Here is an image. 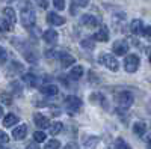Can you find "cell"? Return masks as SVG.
Returning a JSON list of instances; mask_svg holds the SVG:
<instances>
[{"label":"cell","instance_id":"1","mask_svg":"<svg viewBox=\"0 0 151 149\" xmlns=\"http://www.w3.org/2000/svg\"><path fill=\"white\" fill-rule=\"evenodd\" d=\"M20 8H21V23H23V26L26 29H32L35 26V21H36L33 8L29 3H23Z\"/></svg>","mask_w":151,"mask_h":149},{"label":"cell","instance_id":"2","mask_svg":"<svg viewBox=\"0 0 151 149\" xmlns=\"http://www.w3.org/2000/svg\"><path fill=\"white\" fill-rule=\"evenodd\" d=\"M98 63L103 65L104 68H107V69L112 71V72H116V71L119 69L118 60L115 59V56H112V54H109V53H101V54H100Z\"/></svg>","mask_w":151,"mask_h":149},{"label":"cell","instance_id":"3","mask_svg":"<svg viewBox=\"0 0 151 149\" xmlns=\"http://www.w3.org/2000/svg\"><path fill=\"white\" fill-rule=\"evenodd\" d=\"M64 107H65V110L68 111L70 115H76L82 108V99L77 98V96H74V95H70V96H67L64 99Z\"/></svg>","mask_w":151,"mask_h":149},{"label":"cell","instance_id":"4","mask_svg":"<svg viewBox=\"0 0 151 149\" xmlns=\"http://www.w3.org/2000/svg\"><path fill=\"white\" fill-rule=\"evenodd\" d=\"M115 101H116V104H118L119 107L129 108V107L134 103V96H133V93L129 92V91H122V92H118V93L115 95Z\"/></svg>","mask_w":151,"mask_h":149},{"label":"cell","instance_id":"5","mask_svg":"<svg viewBox=\"0 0 151 149\" xmlns=\"http://www.w3.org/2000/svg\"><path fill=\"white\" fill-rule=\"evenodd\" d=\"M139 63H141V60H139V56L137 54H129V56H125L124 59V69L127 71V72H136L137 68H139Z\"/></svg>","mask_w":151,"mask_h":149},{"label":"cell","instance_id":"6","mask_svg":"<svg viewBox=\"0 0 151 149\" xmlns=\"http://www.w3.org/2000/svg\"><path fill=\"white\" fill-rule=\"evenodd\" d=\"M112 50H113V53L118 54V56H124V54H127L129 51V44L125 42V41H115L112 45Z\"/></svg>","mask_w":151,"mask_h":149},{"label":"cell","instance_id":"7","mask_svg":"<svg viewBox=\"0 0 151 149\" xmlns=\"http://www.w3.org/2000/svg\"><path fill=\"white\" fill-rule=\"evenodd\" d=\"M80 21H82L83 26L91 27V29L100 26V20H98L95 15H91V14H85V15H82V20H80Z\"/></svg>","mask_w":151,"mask_h":149},{"label":"cell","instance_id":"8","mask_svg":"<svg viewBox=\"0 0 151 149\" xmlns=\"http://www.w3.org/2000/svg\"><path fill=\"white\" fill-rule=\"evenodd\" d=\"M42 39H44L47 44H50V45H55V44L58 42V39H59V35H58L56 30L48 29V30H45V32L42 33Z\"/></svg>","mask_w":151,"mask_h":149},{"label":"cell","instance_id":"9","mask_svg":"<svg viewBox=\"0 0 151 149\" xmlns=\"http://www.w3.org/2000/svg\"><path fill=\"white\" fill-rule=\"evenodd\" d=\"M47 23L52 24V26H62V24H65V18L58 15L56 12H48L47 14Z\"/></svg>","mask_w":151,"mask_h":149},{"label":"cell","instance_id":"10","mask_svg":"<svg viewBox=\"0 0 151 149\" xmlns=\"http://www.w3.org/2000/svg\"><path fill=\"white\" fill-rule=\"evenodd\" d=\"M33 122L38 128H47L50 125V119L47 116H44L42 113H35L33 115Z\"/></svg>","mask_w":151,"mask_h":149},{"label":"cell","instance_id":"11","mask_svg":"<svg viewBox=\"0 0 151 149\" xmlns=\"http://www.w3.org/2000/svg\"><path fill=\"white\" fill-rule=\"evenodd\" d=\"M27 135V125H18L17 128H14V131H12V137H14L15 140H23L24 137Z\"/></svg>","mask_w":151,"mask_h":149},{"label":"cell","instance_id":"12","mask_svg":"<svg viewBox=\"0 0 151 149\" xmlns=\"http://www.w3.org/2000/svg\"><path fill=\"white\" fill-rule=\"evenodd\" d=\"M20 122V118L14 113H9L6 116H3V127L5 128H11V127H14L17 125V123Z\"/></svg>","mask_w":151,"mask_h":149},{"label":"cell","instance_id":"13","mask_svg":"<svg viewBox=\"0 0 151 149\" xmlns=\"http://www.w3.org/2000/svg\"><path fill=\"white\" fill-rule=\"evenodd\" d=\"M59 60H60V65L64 68H68V66H73V63L76 62V59L71 56V54H67V53H59Z\"/></svg>","mask_w":151,"mask_h":149},{"label":"cell","instance_id":"14","mask_svg":"<svg viewBox=\"0 0 151 149\" xmlns=\"http://www.w3.org/2000/svg\"><path fill=\"white\" fill-rule=\"evenodd\" d=\"M144 23L141 20H133L130 24V30L133 35H144Z\"/></svg>","mask_w":151,"mask_h":149},{"label":"cell","instance_id":"15","mask_svg":"<svg viewBox=\"0 0 151 149\" xmlns=\"http://www.w3.org/2000/svg\"><path fill=\"white\" fill-rule=\"evenodd\" d=\"M94 39H97V41H100V42L109 41V30H107V27H106V26L100 27V30L94 35Z\"/></svg>","mask_w":151,"mask_h":149},{"label":"cell","instance_id":"16","mask_svg":"<svg viewBox=\"0 0 151 149\" xmlns=\"http://www.w3.org/2000/svg\"><path fill=\"white\" fill-rule=\"evenodd\" d=\"M133 133L137 135V137H142V135H145L147 133V123L145 122H134L133 123Z\"/></svg>","mask_w":151,"mask_h":149},{"label":"cell","instance_id":"17","mask_svg":"<svg viewBox=\"0 0 151 149\" xmlns=\"http://www.w3.org/2000/svg\"><path fill=\"white\" fill-rule=\"evenodd\" d=\"M2 14H3V18L5 20H8L11 24H12V26H14V24H15V21H17V15H15V11L14 9H12V8H5L3 9V12H2Z\"/></svg>","mask_w":151,"mask_h":149},{"label":"cell","instance_id":"18","mask_svg":"<svg viewBox=\"0 0 151 149\" xmlns=\"http://www.w3.org/2000/svg\"><path fill=\"white\" fill-rule=\"evenodd\" d=\"M41 92L45 96H55V95H58L59 88H58L56 84H45V86H42V88H41Z\"/></svg>","mask_w":151,"mask_h":149},{"label":"cell","instance_id":"19","mask_svg":"<svg viewBox=\"0 0 151 149\" xmlns=\"http://www.w3.org/2000/svg\"><path fill=\"white\" fill-rule=\"evenodd\" d=\"M82 76H83V66L76 65V66L71 68V71H70V78H71V80L76 81V80H79Z\"/></svg>","mask_w":151,"mask_h":149},{"label":"cell","instance_id":"20","mask_svg":"<svg viewBox=\"0 0 151 149\" xmlns=\"http://www.w3.org/2000/svg\"><path fill=\"white\" fill-rule=\"evenodd\" d=\"M23 81H24V84H27L29 88H35L38 84V77L29 72V74H24L23 76Z\"/></svg>","mask_w":151,"mask_h":149},{"label":"cell","instance_id":"21","mask_svg":"<svg viewBox=\"0 0 151 149\" xmlns=\"http://www.w3.org/2000/svg\"><path fill=\"white\" fill-rule=\"evenodd\" d=\"M91 0H71V14H76L77 8H85L89 5Z\"/></svg>","mask_w":151,"mask_h":149},{"label":"cell","instance_id":"22","mask_svg":"<svg viewBox=\"0 0 151 149\" xmlns=\"http://www.w3.org/2000/svg\"><path fill=\"white\" fill-rule=\"evenodd\" d=\"M9 74H23V65L18 63V62H11V65H9V69H8Z\"/></svg>","mask_w":151,"mask_h":149},{"label":"cell","instance_id":"23","mask_svg":"<svg viewBox=\"0 0 151 149\" xmlns=\"http://www.w3.org/2000/svg\"><path fill=\"white\" fill-rule=\"evenodd\" d=\"M62 128H64V125H62V122H55V123H52V125H50L48 133L52 134V135H56V134H59V133L62 131Z\"/></svg>","mask_w":151,"mask_h":149},{"label":"cell","instance_id":"24","mask_svg":"<svg viewBox=\"0 0 151 149\" xmlns=\"http://www.w3.org/2000/svg\"><path fill=\"white\" fill-rule=\"evenodd\" d=\"M24 57H26V60L30 62V63L38 62V54H35V51H32V50H26V51H24Z\"/></svg>","mask_w":151,"mask_h":149},{"label":"cell","instance_id":"25","mask_svg":"<svg viewBox=\"0 0 151 149\" xmlns=\"http://www.w3.org/2000/svg\"><path fill=\"white\" fill-rule=\"evenodd\" d=\"M115 149H132V148H130V145L125 142L124 139L118 137V139L115 140Z\"/></svg>","mask_w":151,"mask_h":149},{"label":"cell","instance_id":"26","mask_svg":"<svg viewBox=\"0 0 151 149\" xmlns=\"http://www.w3.org/2000/svg\"><path fill=\"white\" fill-rule=\"evenodd\" d=\"M0 99H2V104H3V106H11V104H12V95L8 93V92H2V95H0Z\"/></svg>","mask_w":151,"mask_h":149},{"label":"cell","instance_id":"27","mask_svg":"<svg viewBox=\"0 0 151 149\" xmlns=\"http://www.w3.org/2000/svg\"><path fill=\"white\" fill-rule=\"evenodd\" d=\"M97 145H98V137H95V135H91V137H88L85 140V146H88V148H94Z\"/></svg>","mask_w":151,"mask_h":149},{"label":"cell","instance_id":"28","mask_svg":"<svg viewBox=\"0 0 151 149\" xmlns=\"http://www.w3.org/2000/svg\"><path fill=\"white\" fill-rule=\"evenodd\" d=\"M33 139H35L36 143H42V142L45 140V133H42V131H35V133H33Z\"/></svg>","mask_w":151,"mask_h":149},{"label":"cell","instance_id":"29","mask_svg":"<svg viewBox=\"0 0 151 149\" xmlns=\"http://www.w3.org/2000/svg\"><path fill=\"white\" fill-rule=\"evenodd\" d=\"M59 148H60V143L59 140H55V139L48 140V143L45 145V149H59Z\"/></svg>","mask_w":151,"mask_h":149},{"label":"cell","instance_id":"30","mask_svg":"<svg viewBox=\"0 0 151 149\" xmlns=\"http://www.w3.org/2000/svg\"><path fill=\"white\" fill-rule=\"evenodd\" d=\"M80 45H82V48H86V50H94V47H95L92 39H83L80 42Z\"/></svg>","mask_w":151,"mask_h":149},{"label":"cell","instance_id":"31","mask_svg":"<svg viewBox=\"0 0 151 149\" xmlns=\"http://www.w3.org/2000/svg\"><path fill=\"white\" fill-rule=\"evenodd\" d=\"M53 5L58 11H64L65 9V0H53Z\"/></svg>","mask_w":151,"mask_h":149},{"label":"cell","instance_id":"32","mask_svg":"<svg viewBox=\"0 0 151 149\" xmlns=\"http://www.w3.org/2000/svg\"><path fill=\"white\" fill-rule=\"evenodd\" d=\"M89 99H91L92 103H95V101H97V103H104V99H103V95H101V93H92Z\"/></svg>","mask_w":151,"mask_h":149},{"label":"cell","instance_id":"33","mask_svg":"<svg viewBox=\"0 0 151 149\" xmlns=\"http://www.w3.org/2000/svg\"><path fill=\"white\" fill-rule=\"evenodd\" d=\"M11 29H12V24H11L8 20L3 18V20H2V30H3V32H8V30H11Z\"/></svg>","mask_w":151,"mask_h":149},{"label":"cell","instance_id":"34","mask_svg":"<svg viewBox=\"0 0 151 149\" xmlns=\"http://www.w3.org/2000/svg\"><path fill=\"white\" fill-rule=\"evenodd\" d=\"M144 36H145V39L151 41V26H147L144 29Z\"/></svg>","mask_w":151,"mask_h":149},{"label":"cell","instance_id":"35","mask_svg":"<svg viewBox=\"0 0 151 149\" xmlns=\"http://www.w3.org/2000/svg\"><path fill=\"white\" fill-rule=\"evenodd\" d=\"M0 63H2V65L6 63V50H5V48H2V57H0Z\"/></svg>","mask_w":151,"mask_h":149},{"label":"cell","instance_id":"36","mask_svg":"<svg viewBox=\"0 0 151 149\" xmlns=\"http://www.w3.org/2000/svg\"><path fill=\"white\" fill-rule=\"evenodd\" d=\"M26 149H41V148L36 145V142H32V143H29V145H27V148H26Z\"/></svg>","mask_w":151,"mask_h":149},{"label":"cell","instance_id":"37","mask_svg":"<svg viewBox=\"0 0 151 149\" xmlns=\"http://www.w3.org/2000/svg\"><path fill=\"white\" fill-rule=\"evenodd\" d=\"M8 142H9V137H8V134H6V133H2V143H3V145H6Z\"/></svg>","mask_w":151,"mask_h":149},{"label":"cell","instance_id":"38","mask_svg":"<svg viewBox=\"0 0 151 149\" xmlns=\"http://www.w3.org/2000/svg\"><path fill=\"white\" fill-rule=\"evenodd\" d=\"M38 3H40V6H41L42 9H45V8L48 6V3H47V0H38Z\"/></svg>","mask_w":151,"mask_h":149},{"label":"cell","instance_id":"39","mask_svg":"<svg viewBox=\"0 0 151 149\" xmlns=\"http://www.w3.org/2000/svg\"><path fill=\"white\" fill-rule=\"evenodd\" d=\"M64 149H77V145L71 142V143H68V145H67V146H65Z\"/></svg>","mask_w":151,"mask_h":149},{"label":"cell","instance_id":"40","mask_svg":"<svg viewBox=\"0 0 151 149\" xmlns=\"http://www.w3.org/2000/svg\"><path fill=\"white\" fill-rule=\"evenodd\" d=\"M145 145H147V149H151V135H148V137H147Z\"/></svg>","mask_w":151,"mask_h":149},{"label":"cell","instance_id":"41","mask_svg":"<svg viewBox=\"0 0 151 149\" xmlns=\"http://www.w3.org/2000/svg\"><path fill=\"white\" fill-rule=\"evenodd\" d=\"M148 54H150V57H148V59H150V63H151V48L148 50Z\"/></svg>","mask_w":151,"mask_h":149},{"label":"cell","instance_id":"42","mask_svg":"<svg viewBox=\"0 0 151 149\" xmlns=\"http://www.w3.org/2000/svg\"><path fill=\"white\" fill-rule=\"evenodd\" d=\"M6 2H9V3H11V2H15V0H6Z\"/></svg>","mask_w":151,"mask_h":149}]
</instances>
